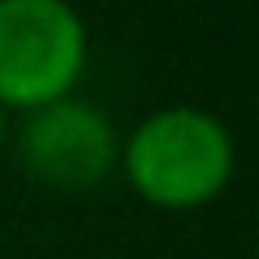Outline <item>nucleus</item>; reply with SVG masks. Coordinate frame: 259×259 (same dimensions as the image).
I'll use <instances>...</instances> for the list:
<instances>
[{"instance_id":"7ed1b4c3","label":"nucleus","mask_w":259,"mask_h":259,"mask_svg":"<svg viewBox=\"0 0 259 259\" xmlns=\"http://www.w3.org/2000/svg\"><path fill=\"white\" fill-rule=\"evenodd\" d=\"M121 134L112 117L91 100H65L35 108L22 117L18 130V160L30 182L48 190H95L117 173Z\"/></svg>"},{"instance_id":"f03ea898","label":"nucleus","mask_w":259,"mask_h":259,"mask_svg":"<svg viewBox=\"0 0 259 259\" xmlns=\"http://www.w3.org/2000/svg\"><path fill=\"white\" fill-rule=\"evenodd\" d=\"M87 52V22L65 0H0V112L26 117L74 95Z\"/></svg>"},{"instance_id":"f257e3e1","label":"nucleus","mask_w":259,"mask_h":259,"mask_svg":"<svg viewBox=\"0 0 259 259\" xmlns=\"http://www.w3.org/2000/svg\"><path fill=\"white\" fill-rule=\"evenodd\" d=\"M130 190L156 212H194L221 199L238 168L233 134L194 104L156 108L121 139L117 156Z\"/></svg>"},{"instance_id":"20e7f679","label":"nucleus","mask_w":259,"mask_h":259,"mask_svg":"<svg viewBox=\"0 0 259 259\" xmlns=\"http://www.w3.org/2000/svg\"><path fill=\"white\" fill-rule=\"evenodd\" d=\"M0 143H5V112H0Z\"/></svg>"}]
</instances>
